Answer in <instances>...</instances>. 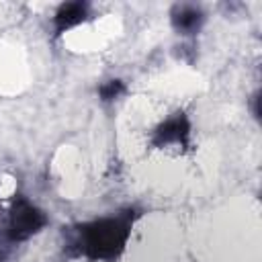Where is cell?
I'll list each match as a JSON object with an SVG mask.
<instances>
[{
	"mask_svg": "<svg viewBox=\"0 0 262 262\" xmlns=\"http://www.w3.org/2000/svg\"><path fill=\"white\" fill-rule=\"evenodd\" d=\"M139 217L141 211L137 207H125L117 213L63 227V252L68 258H84L88 262H117Z\"/></svg>",
	"mask_w": 262,
	"mask_h": 262,
	"instance_id": "obj_1",
	"label": "cell"
},
{
	"mask_svg": "<svg viewBox=\"0 0 262 262\" xmlns=\"http://www.w3.org/2000/svg\"><path fill=\"white\" fill-rule=\"evenodd\" d=\"M49 225L47 213L37 207L27 194L16 192L10 201V207L6 211L4 219V239L10 246H18L41 233Z\"/></svg>",
	"mask_w": 262,
	"mask_h": 262,
	"instance_id": "obj_2",
	"label": "cell"
},
{
	"mask_svg": "<svg viewBox=\"0 0 262 262\" xmlns=\"http://www.w3.org/2000/svg\"><path fill=\"white\" fill-rule=\"evenodd\" d=\"M190 137H192V123L188 115L184 111H174L151 129L149 145L154 149L174 147L178 151H186L190 147Z\"/></svg>",
	"mask_w": 262,
	"mask_h": 262,
	"instance_id": "obj_3",
	"label": "cell"
},
{
	"mask_svg": "<svg viewBox=\"0 0 262 262\" xmlns=\"http://www.w3.org/2000/svg\"><path fill=\"white\" fill-rule=\"evenodd\" d=\"M92 16V6L84 0H74V2H61L51 18L53 25V35L59 37L76 27H80L82 23H86Z\"/></svg>",
	"mask_w": 262,
	"mask_h": 262,
	"instance_id": "obj_4",
	"label": "cell"
},
{
	"mask_svg": "<svg viewBox=\"0 0 262 262\" xmlns=\"http://www.w3.org/2000/svg\"><path fill=\"white\" fill-rule=\"evenodd\" d=\"M170 25L182 37H194L205 25V10L192 2H178L170 8Z\"/></svg>",
	"mask_w": 262,
	"mask_h": 262,
	"instance_id": "obj_5",
	"label": "cell"
},
{
	"mask_svg": "<svg viewBox=\"0 0 262 262\" xmlns=\"http://www.w3.org/2000/svg\"><path fill=\"white\" fill-rule=\"evenodd\" d=\"M125 92H127V86H125V82L121 78H111V80H106V82H102L98 86V98L102 102H106V104L119 100Z\"/></svg>",
	"mask_w": 262,
	"mask_h": 262,
	"instance_id": "obj_6",
	"label": "cell"
},
{
	"mask_svg": "<svg viewBox=\"0 0 262 262\" xmlns=\"http://www.w3.org/2000/svg\"><path fill=\"white\" fill-rule=\"evenodd\" d=\"M258 102H260V92H256L252 96V111H254V119H260V108H258Z\"/></svg>",
	"mask_w": 262,
	"mask_h": 262,
	"instance_id": "obj_7",
	"label": "cell"
}]
</instances>
